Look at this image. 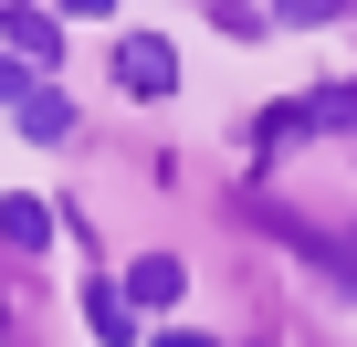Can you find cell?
<instances>
[{"label": "cell", "mask_w": 357, "mask_h": 347, "mask_svg": "<svg viewBox=\"0 0 357 347\" xmlns=\"http://www.w3.org/2000/svg\"><path fill=\"white\" fill-rule=\"evenodd\" d=\"M116 84H126V95H168V84H178V64H168V43H158V32H137V43L116 53Z\"/></svg>", "instance_id": "1"}, {"label": "cell", "mask_w": 357, "mask_h": 347, "mask_svg": "<svg viewBox=\"0 0 357 347\" xmlns=\"http://www.w3.org/2000/svg\"><path fill=\"white\" fill-rule=\"evenodd\" d=\"M178 284H190V274H178L168 253H147V263H137V274H126L116 295H126V316H137V305H178Z\"/></svg>", "instance_id": "2"}, {"label": "cell", "mask_w": 357, "mask_h": 347, "mask_svg": "<svg viewBox=\"0 0 357 347\" xmlns=\"http://www.w3.org/2000/svg\"><path fill=\"white\" fill-rule=\"evenodd\" d=\"M22 137H43V147H63V137H74V95H53V84H32V95H22Z\"/></svg>", "instance_id": "3"}, {"label": "cell", "mask_w": 357, "mask_h": 347, "mask_svg": "<svg viewBox=\"0 0 357 347\" xmlns=\"http://www.w3.org/2000/svg\"><path fill=\"white\" fill-rule=\"evenodd\" d=\"M0 242H11V253H43L53 242V211L43 200H0Z\"/></svg>", "instance_id": "4"}, {"label": "cell", "mask_w": 357, "mask_h": 347, "mask_svg": "<svg viewBox=\"0 0 357 347\" xmlns=\"http://www.w3.org/2000/svg\"><path fill=\"white\" fill-rule=\"evenodd\" d=\"M0 32H11L32 64H53V53H63V22H53V11H0Z\"/></svg>", "instance_id": "5"}, {"label": "cell", "mask_w": 357, "mask_h": 347, "mask_svg": "<svg viewBox=\"0 0 357 347\" xmlns=\"http://www.w3.org/2000/svg\"><path fill=\"white\" fill-rule=\"evenodd\" d=\"M84 316H95V337H105V347H137V316H126V295H116V284H95V305H84Z\"/></svg>", "instance_id": "6"}, {"label": "cell", "mask_w": 357, "mask_h": 347, "mask_svg": "<svg viewBox=\"0 0 357 347\" xmlns=\"http://www.w3.org/2000/svg\"><path fill=\"white\" fill-rule=\"evenodd\" d=\"M22 95H32V74H22L11 53H0V105H11V116H22Z\"/></svg>", "instance_id": "7"}, {"label": "cell", "mask_w": 357, "mask_h": 347, "mask_svg": "<svg viewBox=\"0 0 357 347\" xmlns=\"http://www.w3.org/2000/svg\"><path fill=\"white\" fill-rule=\"evenodd\" d=\"M315 263H326V274H347V284H357V253H336V242H315Z\"/></svg>", "instance_id": "8"}, {"label": "cell", "mask_w": 357, "mask_h": 347, "mask_svg": "<svg viewBox=\"0 0 357 347\" xmlns=\"http://www.w3.org/2000/svg\"><path fill=\"white\" fill-rule=\"evenodd\" d=\"M147 347H211V337H190V326H168V337H147Z\"/></svg>", "instance_id": "9"}]
</instances>
